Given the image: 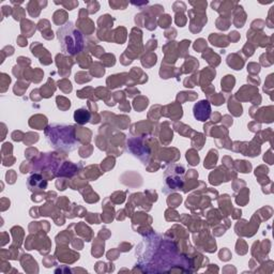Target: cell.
Returning <instances> with one entry per match:
<instances>
[{
    "mask_svg": "<svg viewBox=\"0 0 274 274\" xmlns=\"http://www.w3.org/2000/svg\"><path fill=\"white\" fill-rule=\"evenodd\" d=\"M48 143L56 149L73 151L78 148L75 130L71 125H59L54 124L47 127L45 131Z\"/></svg>",
    "mask_w": 274,
    "mask_h": 274,
    "instance_id": "obj_1",
    "label": "cell"
},
{
    "mask_svg": "<svg viewBox=\"0 0 274 274\" xmlns=\"http://www.w3.org/2000/svg\"><path fill=\"white\" fill-rule=\"evenodd\" d=\"M74 119L79 124H85L90 120V113H89L85 108H80V110L76 111L74 114Z\"/></svg>",
    "mask_w": 274,
    "mask_h": 274,
    "instance_id": "obj_5",
    "label": "cell"
},
{
    "mask_svg": "<svg viewBox=\"0 0 274 274\" xmlns=\"http://www.w3.org/2000/svg\"><path fill=\"white\" fill-rule=\"evenodd\" d=\"M194 117L199 121H206L209 119L210 115H211V106L207 100L199 101L198 103H196L193 108Z\"/></svg>",
    "mask_w": 274,
    "mask_h": 274,
    "instance_id": "obj_3",
    "label": "cell"
},
{
    "mask_svg": "<svg viewBox=\"0 0 274 274\" xmlns=\"http://www.w3.org/2000/svg\"><path fill=\"white\" fill-rule=\"evenodd\" d=\"M58 39L63 52L75 55L84 47V39L80 31L74 26L73 23H67L58 30Z\"/></svg>",
    "mask_w": 274,
    "mask_h": 274,
    "instance_id": "obj_2",
    "label": "cell"
},
{
    "mask_svg": "<svg viewBox=\"0 0 274 274\" xmlns=\"http://www.w3.org/2000/svg\"><path fill=\"white\" fill-rule=\"evenodd\" d=\"M28 187L30 190H43L46 188V181H43L40 175H33L28 179Z\"/></svg>",
    "mask_w": 274,
    "mask_h": 274,
    "instance_id": "obj_4",
    "label": "cell"
}]
</instances>
